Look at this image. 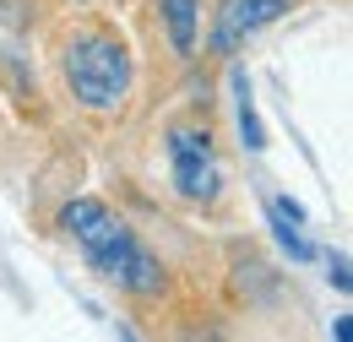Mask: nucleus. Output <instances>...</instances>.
Masks as SVG:
<instances>
[{
  "instance_id": "nucleus-1",
  "label": "nucleus",
  "mask_w": 353,
  "mask_h": 342,
  "mask_svg": "<svg viewBox=\"0 0 353 342\" xmlns=\"http://www.w3.org/2000/svg\"><path fill=\"white\" fill-rule=\"evenodd\" d=\"M60 71H65V87H71V98L82 109L109 114L131 92V49L114 39V33H103V28H82V33L65 39Z\"/></svg>"
},
{
  "instance_id": "nucleus-2",
  "label": "nucleus",
  "mask_w": 353,
  "mask_h": 342,
  "mask_svg": "<svg viewBox=\"0 0 353 342\" xmlns=\"http://www.w3.org/2000/svg\"><path fill=\"white\" fill-rule=\"evenodd\" d=\"M60 228L82 245V256L92 261V272H103L109 283H125V277H131V266L141 261V250H147L131 228L109 212L103 201H92V196L65 201V207H60Z\"/></svg>"
},
{
  "instance_id": "nucleus-3",
  "label": "nucleus",
  "mask_w": 353,
  "mask_h": 342,
  "mask_svg": "<svg viewBox=\"0 0 353 342\" xmlns=\"http://www.w3.org/2000/svg\"><path fill=\"white\" fill-rule=\"evenodd\" d=\"M169 163H174V190L185 201H201V207L218 201L223 169H218V152H212L207 130H190V125L169 130Z\"/></svg>"
},
{
  "instance_id": "nucleus-4",
  "label": "nucleus",
  "mask_w": 353,
  "mask_h": 342,
  "mask_svg": "<svg viewBox=\"0 0 353 342\" xmlns=\"http://www.w3.org/2000/svg\"><path fill=\"white\" fill-rule=\"evenodd\" d=\"M283 11H288V0H223L218 22H212V49L234 54L250 33H261L266 22H277Z\"/></svg>"
},
{
  "instance_id": "nucleus-5",
  "label": "nucleus",
  "mask_w": 353,
  "mask_h": 342,
  "mask_svg": "<svg viewBox=\"0 0 353 342\" xmlns=\"http://www.w3.org/2000/svg\"><path fill=\"white\" fill-rule=\"evenodd\" d=\"M163 11V28L174 39V54H196V39H201V0H158Z\"/></svg>"
},
{
  "instance_id": "nucleus-6",
  "label": "nucleus",
  "mask_w": 353,
  "mask_h": 342,
  "mask_svg": "<svg viewBox=\"0 0 353 342\" xmlns=\"http://www.w3.org/2000/svg\"><path fill=\"white\" fill-rule=\"evenodd\" d=\"M234 114H239V136H245V147L261 152V147H266V130H261L256 103H250V77H234Z\"/></svg>"
},
{
  "instance_id": "nucleus-7",
  "label": "nucleus",
  "mask_w": 353,
  "mask_h": 342,
  "mask_svg": "<svg viewBox=\"0 0 353 342\" xmlns=\"http://www.w3.org/2000/svg\"><path fill=\"white\" fill-rule=\"evenodd\" d=\"M326 277H332V288H337V294H348V288H353V277H348V256H343V250H337V256H326Z\"/></svg>"
},
{
  "instance_id": "nucleus-8",
  "label": "nucleus",
  "mask_w": 353,
  "mask_h": 342,
  "mask_svg": "<svg viewBox=\"0 0 353 342\" xmlns=\"http://www.w3.org/2000/svg\"><path fill=\"white\" fill-rule=\"evenodd\" d=\"M332 337H337V342H353V321H348V315H337V326H332Z\"/></svg>"
},
{
  "instance_id": "nucleus-9",
  "label": "nucleus",
  "mask_w": 353,
  "mask_h": 342,
  "mask_svg": "<svg viewBox=\"0 0 353 342\" xmlns=\"http://www.w3.org/2000/svg\"><path fill=\"white\" fill-rule=\"evenodd\" d=\"M120 342H136V337H131V326H120Z\"/></svg>"
}]
</instances>
